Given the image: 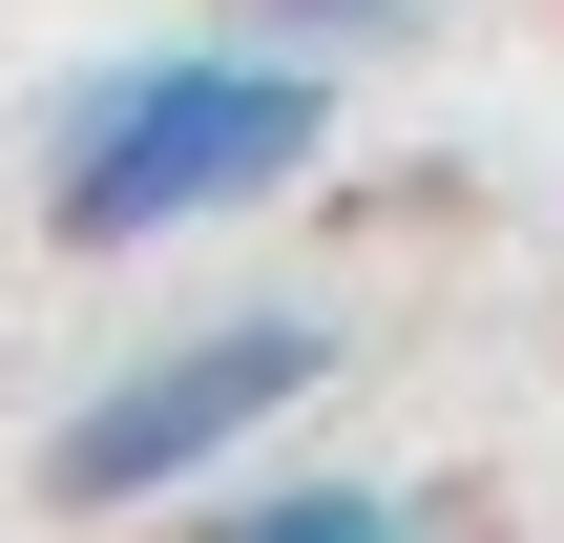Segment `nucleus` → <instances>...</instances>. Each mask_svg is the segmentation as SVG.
Instances as JSON below:
<instances>
[{"label": "nucleus", "mask_w": 564, "mask_h": 543, "mask_svg": "<svg viewBox=\"0 0 564 543\" xmlns=\"http://www.w3.org/2000/svg\"><path fill=\"white\" fill-rule=\"evenodd\" d=\"M335 167V42L293 21H188V42H126L63 84L42 126V230L63 251H167V230H230L272 188Z\"/></svg>", "instance_id": "nucleus-1"}, {"label": "nucleus", "mask_w": 564, "mask_h": 543, "mask_svg": "<svg viewBox=\"0 0 564 543\" xmlns=\"http://www.w3.org/2000/svg\"><path fill=\"white\" fill-rule=\"evenodd\" d=\"M335 377V335L293 314V293H251V314H188V335H147V356H105L84 398H63V439H42V502H209L293 398Z\"/></svg>", "instance_id": "nucleus-2"}, {"label": "nucleus", "mask_w": 564, "mask_h": 543, "mask_svg": "<svg viewBox=\"0 0 564 543\" xmlns=\"http://www.w3.org/2000/svg\"><path fill=\"white\" fill-rule=\"evenodd\" d=\"M209 502H230L251 543H398V523H419V481H356V460H272V481L230 460Z\"/></svg>", "instance_id": "nucleus-3"}, {"label": "nucleus", "mask_w": 564, "mask_h": 543, "mask_svg": "<svg viewBox=\"0 0 564 543\" xmlns=\"http://www.w3.org/2000/svg\"><path fill=\"white\" fill-rule=\"evenodd\" d=\"M230 21H293V42H335V63H356V42H398L419 0H230Z\"/></svg>", "instance_id": "nucleus-4"}]
</instances>
